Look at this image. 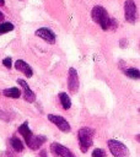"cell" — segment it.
Instances as JSON below:
<instances>
[{
  "label": "cell",
  "mask_w": 140,
  "mask_h": 157,
  "mask_svg": "<svg viewBox=\"0 0 140 157\" xmlns=\"http://www.w3.org/2000/svg\"><path fill=\"white\" fill-rule=\"evenodd\" d=\"M91 17L104 31H113V29H115L118 27L117 20L109 17L107 10L104 7H102V6H99V5H96V6L92 7V10H91Z\"/></svg>",
  "instance_id": "1"
},
{
  "label": "cell",
  "mask_w": 140,
  "mask_h": 157,
  "mask_svg": "<svg viewBox=\"0 0 140 157\" xmlns=\"http://www.w3.org/2000/svg\"><path fill=\"white\" fill-rule=\"evenodd\" d=\"M93 136H95V130L91 129V128H88V126L81 128V129L77 131L79 146H80V150H81L82 152H86V151L92 146Z\"/></svg>",
  "instance_id": "2"
},
{
  "label": "cell",
  "mask_w": 140,
  "mask_h": 157,
  "mask_svg": "<svg viewBox=\"0 0 140 157\" xmlns=\"http://www.w3.org/2000/svg\"><path fill=\"white\" fill-rule=\"evenodd\" d=\"M107 145H108L111 153L114 157H128L129 156V148L123 142L112 139V140H108Z\"/></svg>",
  "instance_id": "3"
},
{
  "label": "cell",
  "mask_w": 140,
  "mask_h": 157,
  "mask_svg": "<svg viewBox=\"0 0 140 157\" xmlns=\"http://www.w3.org/2000/svg\"><path fill=\"white\" fill-rule=\"evenodd\" d=\"M124 12L125 20L129 23H134L136 21V4L134 0H126L124 2Z\"/></svg>",
  "instance_id": "4"
},
{
  "label": "cell",
  "mask_w": 140,
  "mask_h": 157,
  "mask_svg": "<svg viewBox=\"0 0 140 157\" xmlns=\"http://www.w3.org/2000/svg\"><path fill=\"white\" fill-rule=\"evenodd\" d=\"M80 87V81H79V75L77 71L74 67L69 69V75H68V88L70 92L76 93Z\"/></svg>",
  "instance_id": "5"
},
{
  "label": "cell",
  "mask_w": 140,
  "mask_h": 157,
  "mask_svg": "<svg viewBox=\"0 0 140 157\" xmlns=\"http://www.w3.org/2000/svg\"><path fill=\"white\" fill-rule=\"evenodd\" d=\"M50 151L55 157H75V155L68 147L60 145L59 142H52Z\"/></svg>",
  "instance_id": "6"
},
{
  "label": "cell",
  "mask_w": 140,
  "mask_h": 157,
  "mask_svg": "<svg viewBox=\"0 0 140 157\" xmlns=\"http://www.w3.org/2000/svg\"><path fill=\"white\" fill-rule=\"evenodd\" d=\"M48 119L55 125V126H58L61 131H64V132H69L70 131V124L68 123V120L65 119V118H63V117H60V115H55V114H48Z\"/></svg>",
  "instance_id": "7"
},
{
  "label": "cell",
  "mask_w": 140,
  "mask_h": 157,
  "mask_svg": "<svg viewBox=\"0 0 140 157\" xmlns=\"http://www.w3.org/2000/svg\"><path fill=\"white\" fill-rule=\"evenodd\" d=\"M17 83H20V86L23 88V97L25 101L28 103H33L36 101V93L29 88L28 83L23 80V78H17Z\"/></svg>",
  "instance_id": "8"
},
{
  "label": "cell",
  "mask_w": 140,
  "mask_h": 157,
  "mask_svg": "<svg viewBox=\"0 0 140 157\" xmlns=\"http://www.w3.org/2000/svg\"><path fill=\"white\" fill-rule=\"evenodd\" d=\"M36 36L39 37V38H42V39H44L48 43H54L55 42V34H54V32L52 29H49V28H45V27L38 28L36 31Z\"/></svg>",
  "instance_id": "9"
},
{
  "label": "cell",
  "mask_w": 140,
  "mask_h": 157,
  "mask_svg": "<svg viewBox=\"0 0 140 157\" xmlns=\"http://www.w3.org/2000/svg\"><path fill=\"white\" fill-rule=\"evenodd\" d=\"M45 140H47V137L43 136V135H32V137L26 142V145H27L31 150L36 151V150H38V148L45 142Z\"/></svg>",
  "instance_id": "10"
},
{
  "label": "cell",
  "mask_w": 140,
  "mask_h": 157,
  "mask_svg": "<svg viewBox=\"0 0 140 157\" xmlns=\"http://www.w3.org/2000/svg\"><path fill=\"white\" fill-rule=\"evenodd\" d=\"M15 67H16V70H18V71H21L22 74H25L27 77H32V75H33V70H32V67H31L25 60H21V59L16 60V63H15Z\"/></svg>",
  "instance_id": "11"
},
{
  "label": "cell",
  "mask_w": 140,
  "mask_h": 157,
  "mask_svg": "<svg viewBox=\"0 0 140 157\" xmlns=\"http://www.w3.org/2000/svg\"><path fill=\"white\" fill-rule=\"evenodd\" d=\"M18 132L22 135V137L25 139V142H27L31 137H32V131H31V129H29V126H28V123L26 121V123H23V124H21L20 126H18Z\"/></svg>",
  "instance_id": "12"
},
{
  "label": "cell",
  "mask_w": 140,
  "mask_h": 157,
  "mask_svg": "<svg viewBox=\"0 0 140 157\" xmlns=\"http://www.w3.org/2000/svg\"><path fill=\"white\" fill-rule=\"evenodd\" d=\"M2 94L5 97H10V98H20L21 96V91L17 87H10L2 91Z\"/></svg>",
  "instance_id": "13"
},
{
  "label": "cell",
  "mask_w": 140,
  "mask_h": 157,
  "mask_svg": "<svg viewBox=\"0 0 140 157\" xmlns=\"http://www.w3.org/2000/svg\"><path fill=\"white\" fill-rule=\"evenodd\" d=\"M10 144H11L12 148H14L16 152H22V151H23V148H25L23 142H22L17 136H12V137L10 139Z\"/></svg>",
  "instance_id": "14"
},
{
  "label": "cell",
  "mask_w": 140,
  "mask_h": 157,
  "mask_svg": "<svg viewBox=\"0 0 140 157\" xmlns=\"http://www.w3.org/2000/svg\"><path fill=\"white\" fill-rule=\"evenodd\" d=\"M59 101H60L61 107L64 109H69L71 107V99H70V97L65 92H60L59 93Z\"/></svg>",
  "instance_id": "15"
},
{
  "label": "cell",
  "mask_w": 140,
  "mask_h": 157,
  "mask_svg": "<svg viewBox=\"0 0 140 157\" xmlns=\"http://www.w3.org/2000/svg\"><path fill=\"white\" fill-rule=\"evenodd\" d=\"M124 74L128 77L134 78V80H139V77H140V71L138 69H134V67H129V69L124 70Z\"/></svg>",
  "instance_id": "16"
},
{
  "label": "cell",
  "mask_w": 140,
  "mask_h": 157,
  "mask_svg": "<svg viewBox=\"0 0 140 157\" xmlns=\"http://www.w3.org/2000/svg\"><path fill=\"white\" fill-rule=\"evenodd\" d=\"M14 28L15 27L11 22H2V23H0V34L11 32V31H14Z\"/></svg>",
  "instance_id": "17"
},
{
  "label": "cell",
  "mask_w": 140,
  "mask_h": 157,
  "mask_svg": "<svg viewBox=\"0 0 140 157\" xmlns=\"http://www.w3.org/2000/svg\"><path fill=\"white\" fill-rule=\"evenodd\" d=\"M92 157H106V152L102 148H95L92 151Z\"/></svg>",
  "instance_id": "18"
},
{
  "label": "cell",
  "mask_w": 140,
  "mask_h": 157,
  "mask_svg": "<svg viewBox=\"0 0 140 157\" xmlns=\"http://www.w3.org/2000/svg\"><path fill=\"white\" fill-rule=\"evenodd\" d=\"M2 65H4L6 69H11V66H12V60H11V58H10V56L5 58V59L2 60Z\"/></svg>",
  "instance_id": "19"
},
{
  "label": "cell",
  "mask_w": 140,
  "mask_h": 157,
  "mask_svg": "<svg viewBox=\"0 0 140 157\" xmlns=\"http://www.w3.org/2000/svg\"><path fill=\"white\" fill-rule=\"evenodd\" d=\"M38 157H48V156H47V152H45L44 150H42V151L38 153Z\"/></svg>",
  "instance_id": "20"
},
{
  "label": "cell",
  "mask_w": 140,
  "mask_h": 157,
  "mask_svg": "<svg viewBox=\"0 0 140 157\" xmlns=\"http://www.w3.org/2000/svg\"><path fill=\"white\" fill-rule=\"evenodd\" d=\"M4 18H5V16H4V13L0 11V22H2V21H4Z\"/></svg>",
  "instance_id": "21"
},
{
  "label": "cell",
  "mask_w": 140,
  "mask_h": 157,
  "mask_svg": "<svg viewBox=\"0 0 140 157\" xmlns=\"http://www.w3.org/2000/svg\"><path fill=\"white\" fill-rule=\"evenodd\" d=\"M4 4H5V0H0V5H1V6H2V5H4Z\"/></svg>",
  "instance_id": "22"
},
{
  "label": "cell",
  "mask_w": 140,
  "mask_h": 157,
  "mask_svg": "<svg viewBox=\"0 0 140 157\" xmlns=\"http://www.w3.org/2000/svg\"><path fill=\"white\" fill-rule=\"evenodd\" d=\"M20 1H22V0H20Z\"/></svg>",
  "instance_id": "23"
}]
</instances>
